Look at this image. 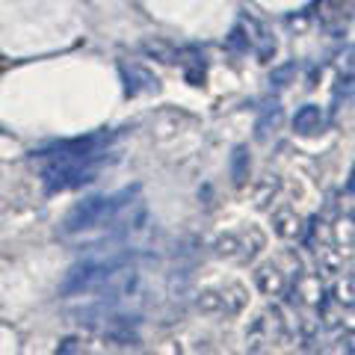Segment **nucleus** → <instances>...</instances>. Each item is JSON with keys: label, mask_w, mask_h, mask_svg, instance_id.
Listing matches in <instances>:
<instances>
[{"label": "nucleus", "mask_w": 355, "mask_h": 355, "mask_svg": "<svg viewBox=\"0 0 355 355\" xmlns=\"http://www.w3.org/2000/svg\"><path fill=\"white\" fill-rule=\"evenodd\" d=\"M110 142H113V133H95V137L86 139H69L42 151H33V157L44 160L42 166L44 193H69L77 190V187L92 184L98 166L107 157Z\"/></svg>", "instance_id": "obj_1"}, {"label": "nucleus", "mask_w": 355, "mask_h": 355, "mask_svg": "<svg viewBox=\"0 0 355 355\" xmlns=\"http://www.w3.org/2000/svg\"><path fill=\"white\" fill-rule=\"evenodd\" d=\"M133 196H137V187L133 190H121L116 196H89L69 210V216L62 222V231L65 234H83V231H92V228L116 225L121 210L128 207Z\"/></svg>", "instance_id": "obj_2"}, {"label": "nucleus", "mask_w": 355, "mask_h": 355, "mask_svg": "<svg viewBox=\"0 0 355 355\" xmlns=\"http://www.w3.org/2000/svg\"><path fill=\"white\" fill-rule=\"evenodd\" d=\"M130 263V258H110V261H83L69 270L65 282L60 284L62 296H80V293H92L101 291L107 282H113L116 275Z\"/></svg>", "instance_id": "obj_3"}, {"label": "nucleus", "mask_w": 355, "mask_h": 355, "mask_svg": "<svg viewBox=\"0 0 355 355\" xmlns=\"http://www.w3.org/2000/svg\"><path fill=\"white\" fill-rule=\"evenodd\" d=\"M293 128H296V133H302V137L320 133V130H323V110H320L317 104H305V107L296 113Z\"/></svg>", "instance_id": "obj_4"}, {"label": "nucleus", "mask_w": 355, "mask_h": 355, "mask_svg": "<svg viewBox=\"0 0 355 355\" xmlns=\"http://www.w3.org/2000/svg\"><path fill=\"white\" fill-rule=\"evenodd\" d=\"M225 44H228L231 51H246V48H249V36H243V27H234Z\"/></svg>", "instance_id": "obj_5"}, {"label": "nucleus", "mask_w": 355, "mask_h": 355, "mask_svg": "<svg viewBox=\"0 0 355 355\" xmlns=\"http://www.w3.org/2000/svg\"><path fill=\"white\" fill-rule=\"evenodd\" d=\"M243 178H246V151L237 148V151H234V181L240 184Z\"/></svg>", "instance_id": "obj_6"}]
</instances>
